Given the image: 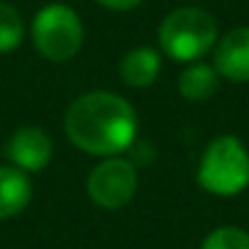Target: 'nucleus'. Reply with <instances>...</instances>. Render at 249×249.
Returning <instances> with one entry per match:
<instances>
[{
  "instance_id": "423d86ee",
  "label": "nucleus",
  "mask_w": 249,
  "mask_h": 249,
  "mask_svg": "<svg viewBox=\"0 0 249 249\" xmlns=\"http://www.w3.org/2000/svg\"><path fill=\"white\" fill-rule=\"evenodd\" d=\"M5 154L13 161V166H18L20 171L37 174L49 166L54 144H52V137L47 135V130L27 124V127H20L13 132V137L8 140Z\"/></svg>"
},
{
  "instance_id": "ddd939ff",
  "label": "nucleus",
  "mask_w": 249,
  "mask_h": 249,
  "mask_svg": "<svg viewBox=\"0 0 249 249\" xmlns=\"http://www.w3.org/2000/svg\"><path fill=\"white\" fill-rule=\"evenodd\" d=\"M95 3L107 8V10H115V13H127V10L140 8L144 0H95Z\"/></svg>"
},
{
  "instance_id": "20e7f679",
  "label": "nucleus",
  "mask_w": 249,
  "mask_h": 249,
  "mask_svg": "<svg viewBox=\"0 0 249 249\" xmlns=\"http://www.w3.org/2000/svg\"><path fill=\"white\" fill-rule=\"evenodd\" d=\"M32 44L49 61H69L83 47V22L69 5L52 3L32 20Z\"/></svg>"
},
{
  "instance_id": "39448f33",
  "label": "nucleus",
  "mask_w": 249,
  "mask_h": 249,
  "mask_svg": "<svg viewBox=\"0 0 249 249\" xmlns=\"http://www.w3.org/2000/svg\"><path fill=\"white\" fill-rule=\"evenodd\" d=\"M140 176L130 159L107 157L88 174V196L103 210H120L137 193Z\"/></svg>"
},
{
  "instance_id": "7ed1b4c3",
  "label": "nucleus",
  "mask_w": 249,
  "mask_h": 249,
  "mask_svg": "<svg viewBox=\"0 0 249 249\" xmlns=\"http://www.w3.org/2000/svg\"><path fill=\"white\" fill-rule=\"evenodd\" d=\"M198 183L203 191L232 198L249 186V152L234 135L215 137L198 164Z\"/></svg>"
},
{
  "instance_id": "0eeeda50",
  "label": "nucleus",
  "mask_w": 249,
  "mask_h": 249,
  "mask_svg": "<svg viewBox=\"0 0 249 249\" xmlns=\"http://www.w3.org/2000/svg\"><path fill=\"white\" fill-rule=\"evenodd\" d=\"M215 71L234 83H249V27H234L215 44Z\"/></svg>"
},
{
  "instance_id": "1a4fd4ad",
  "label": "nucleus",
  "mask_w": 249,
  "mask_h": 249,
  "mask_svg": "<svg viewBox=\"0 0 249 249\" xmlns=\"http://www.w3.org/2000/svg\"><path fill=\"white\" fill-rule=\"evenodd\" d=\"M32 200V181L18 166H0V220L20 215Z\"/></svg>"
},
{
  "instance_id": "6e6552de",
  "label": "nucleus",
  "mask_w": 249,
  "mask_h": 249,
  "mask_svg": "<svg viewBox=\"0 0 249 249\" xmlns=\"http://www.w3.org/2000/svg\"><path fill=\"white\" fill-rule=\"evenodd\" d=\"M161 71V56L152 47H135L120 59V78L130 88H149Z\"/></svg>"
},
{
  "instance_id": "9b49d317",
  "label": "nucleus",
  "mask_w": 249,
  "mask_h": 249,
  "mask_svg": "<svg viewBox=\"0 0 249 249\" xmlns=\"http://www.w3.org/2000/svg\"><path fill=\"white\" fill-rule=\"evenodd\" d=\"M25 39V22L22 15L8 5L0 3V54H10L15 52Z\"/></svg>"
},
{
  "instance_id": "9d476101",
  "label": "nucleus",
  "mask_w": 249,
  "mask_h": 249,
  "mask_svg": "<svg viewBox=\"0 0 249 249\" xmlns=\"http://www.w3.org/2000/svg\"><path fill=\"white\" fill-rule=\"evenodd\" d=\"M217 83H220V73L215 71V66L196 61L178 76V93L191 103H200L215 95Z\"/></svg>"
},
{
  "instance_id": "f03ea898",
  "label": "nucleus",
  "mask_w": 249,
  "mask_h": 249,
  "mask_svg": "<svg viewBox=\"0 0 249 249\" xmlns=\"http://www.w3.org/2000/svg\"><path fill=\"white\" fill-rule=\"evenodd\" d=\"M220 39L217 20L203 8H176L159 25L161 52L181 64H196Z\"/></svg>"
},
{
  "instance_id": "f257e3e1",
  "label": "nucleus",
  "mask_w": 249,
  "mask_h": 249,
  "mask_svg": "<svg viewBox=\"0 0 249 249\" xmlns=\"http://www.w3.org/2000/svg\"><path fill=\"white\" fill-rule=\"evenodd\" d=\"M137 127L140 120L132 103L110 90L78 95L64 115V130L71 144L103 159L130 149L137 137Z\"/></svg>"
},
{
  "instance_id": "f8f14e48",
  "label": "nucleus",
  "mask_w": 249,
  "mask_h": 249,
  "mask_svg": "<svg viewBox=\"0 0 249 249\" xmlns=\"http://www.w3.org/2000/svg\"><path fill=\"white\" fill-rule=\"evenodd\" d=\"M200 249H249V232L234 225L215 227L203 239Z\"/></svg>"
}]
</instances>
